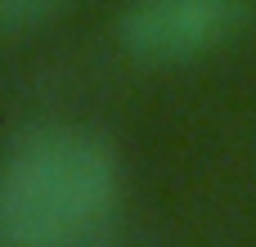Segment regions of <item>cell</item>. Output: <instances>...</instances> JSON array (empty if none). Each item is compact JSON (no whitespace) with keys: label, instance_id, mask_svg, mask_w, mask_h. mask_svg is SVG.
<instances>
[{"label":"cell","instance_id":"6da1fadb","mask_svg":"<svg viewBox=\"0 0 256 247\" xmlns=\"http://www.w3.org/2000/svg\"><path fill=\"white\" fill-rule=\"evenodd\" d=\"M122 184L112 144L72 122L22 130L0 158V238L22 247L90 243Z\"/></svg>","mask_w":256,"mask_h":247},{"label":"cell","instance_id":"7a4b0ae2","mask_svg":"<svg viewBox=\"0 0 256 247\" xmlns=\"http://www.w3.org/2000/svg\"><path fill=\"white\" fill-rule=\"evenodd\" d=\"M252 0H130L117 14V45L144 68H180L230 45Z\"/></svg>","mask_w":256,"mask_h":247},{"label":"cell","instance_id":"3957f363","mask_svg":"<svg viewBox=\"0 0 256 247\" xmlns=\"http://www.w3.org/2000/svg\"><path fill=\"white\" fill-rule=\"evenodd\" d=\"M72 0H0V40L14 36H32L40 27H50Z\"/></svg>","mask_w":256,"mask_h":247},{"label":"cell","instance_id":"277c9868","mask_svg":"<svg viewBox=\"0 0 256 247\" xmlns=\"http://www.w3.org/2000/svg\"><path fill=\"white\" fill-rule=\"evenodd\" d=\"M0 247H22V243H9V238H0Z\"/></svg>","mask_w":256,"mask_h":247}]
</instances>
